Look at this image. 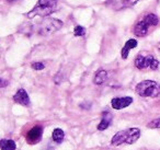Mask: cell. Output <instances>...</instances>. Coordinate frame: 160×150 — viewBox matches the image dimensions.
<instances>
[{
	"label": "cell",
	"instance_id": "1",
	"mask_svg": "<svg viewBox=\"0 0 160 150\" xmlns=\"http://www.w3.org/2000/svg\"><path fill=\"white\" fill-rule=\"evenodd\" d=\"M140 137V129L137 127H132L127 128V129L121 130V132H116L113 136L111 140L112 146H120L123 143H132L136 142Z\"/></svg>",
	"mask_w": 160,
	"mask_h": 150
},
{
	"label": "cell",
	"instance_id": "2",
	"mask_svg": "<svg viewBox=\"0 0 160 150\" xmlns=\"http://www.w3.org/2000/svg\"><path fill=\"white\" fill-rule=\"evenodd\" d=\"M57 9V0H38L34 8L27 13L29 19H33L34 17H47L52 14Z\"/></svg>",
	"mask_w": 160,
	"mask_h": 150
},
{
	"label": "cell",
	"instance_id": "3",
	"mask_svg": "<svg viewBox=\"0 0 160 150\" xmlns=\"http://www.w3.org/2000/svg\"><path fill=\"white\" fill-rule=\"evenodd\" d=\"M136 93L142 98H157L160 95V86L152 80H144L136 86Z\"/></svg>",
	"mask_w": 160,
	"mask_h": 150
},
{
	"label": "cell",
	"instance_id": "4",
	"mask_svg": "<svg viewBox=\"0 0 160 150\" xmlns=\"http://www.w3.org/2000/svg\"><path fill=\"white\" fill-rule=\"evenodd\" d=\"M158 23H159L158 17L153 13H148L142 20L137 22V24L135 25V28H134V34L136 36L142 38V36L147 35V33L149 31V28L156 27Z\"/></svg>",
	"mask_w": 160,
	"mask_h": 150
},
{
	"label": "cell",
	"instance_id": "5",
	"mask_svg": "<svg viewBox=\"0 0 160 150\" xmlns=\"http://www.w3.org/2000/svg\"><path fill=\"white\" fill-rule=\"evenodd\" d=\"M62 27V22L58 19H45L44 21L40 22V24L38 25V33L40 35H49V34L54 33V32L58 31L60 28Z\"/></svg>",
	"mask_w": 160,
	"mask_h": 150
},
{
	"label": "cell",
	"instance_id": "6",
	"mask_svg": "<svg viewBox=\"0 0 160 150\" xmlns=\"http://www.w3.org/2000/svg\"><path fill=\"white\" fill-rule=\"evenodd\" d=\"M135 66L138 69L149 68L151 70H156L159 67V62L152 55H142V54H139L135 59Z\"/></svg>",
	"mask_w": 160,
	"mask_h": 150
},
{
	"label": "cell",
	"instance_id": "7",
	"mask_svg": "<svg viewBox=\"0 0 160 150\" xmlns=\"http://www.w3.org/2000/svg\"><path fill=\"white\" fill-rule=\"evenodd\" d=\"M138 2V0H107L105 5L109 6L113 10L120 11L122 9H126V8L133 7L134 5Z\"/></svg>",
	"mask_w": 160,
	"mask_h": 150
},
{
	"label": "cell",
	"instance_id": "8",
	"mask_svg": "<svg viewBox=\"0 0 160 150\" xmlns=\"http://www.w3.org/2000/svg\"><path fill=\"white\" fill-rule=\"evenodd\" d=\"M43 128L41 126H35L31 130L28 132V134L25 135V138H27L28 142L33 145V143H38L40 141L41 137H42Z\"/></svg>",
	"mask_w": 160,
	"mask_h": 150
},
{
	"label": "cell",
	"instance_id": "9",
	"mask_svg": "<svg viewBox=\"0 0 160 150\" xmlns=\"http://www.w3.org/2000/svg\"><path fill=\"white\" fill-rule=\"evenodd\" d=\"M133 103V98L123 97V98H114L111 101V105L114 110H122Z\"/></svg>",
	"mask_w": 160,
	"mask_h": 150
},
{
	"label": "cell",
	"instance_id": "10",
	"mask_svg": "<svg viewBox=\"0 0 160 150\" xmlns=\"http://www.w3.org/2000/svg\"><path fill=\"white\" fill-rule=\"evenodd\" d=\"M13 100H14V102L21 104V105H23V106H28L30 104L29 94H28V92L24 89H19L16 94L13 95Z\"/></svg>",
	"mask_w": 160,
	"mask_h": 150
},
{
	"label": "cell",
	"instance_id": "11",
	"mask_svg": "<svg viewBox=\"0 0 160 150\" xmlns=\"http://www.w3.org/2000/svg\"><path fill=\"white\" fill-rule=\"evenodd\" d=\"M136 46H137V41H136V40L131 38V40L127 41V42L125 43L124 46H123L122 52H121V55H122L123 59H126V58L128 57L129 51H131V49H133V48H135Z\"/></svg>",
	"mask_w": 160,
	"mask_h": 150
},
{
	"label": "cell",
	"instance_id": "12",
	"mask_svg": "<svg viewBox=\"0 0 160 150\" xmlns=\"http://www.w3.org/2000/svg\"><path fill=\"white\" fill-rule=\"evenodd\" d=\"M112 119H113V116L110 112H104L102 115V119H101L100 124L98 125V129L99 130H104L107 128H109V126L111 125Z\"/></svg>",
	"mask_w": 160,
	"mask_h": 150
},
{
	"label": "cell",
	"instance_id": "13",
	"mask_svg": "<svg viewBox=\"0 0 160 150\" xmlns=\"http://www.w3.org/2000/svg\"><path fill=\"white\" fill-rule=\"evenodd\" d=\"M108 80V71L105 70H99L98 72L96 73L94 76V79H93V82L98 86L100 84H103L105 81Z\"/></svg>",
	"mask_w": 160,
	"mask_h": 150
},
{
	"label": "cell",
	"instance_id": "14",
	"mask_svg": "<svg viewBox=\"0 0 160 150\" xmlns=\"http://www.w3.org/2000/svg\"><path fill=\"white\" fill-rule=\"evenodd\" d=\"M0 148H1V150H16L17 145L12 139H1Z\"/></svg>",
	"mask_w": 160,
	"mask_h": 150
},
{
	"label": "cell",
	"instance_id": "15",
	"mask_svg": "<svg viewBox=\"0 0 160 150\" xmlns=\"http://www.w3.org/2000/svg\"><path fill=\"white\" fill-rule=\"evenodd\" d=\"M53 140L55 141V142L59 143L62 142V140H64V137H65V134L64 132H62L60 128H56V129H54L53 132Z\"/></svg>",
	"mask_w": 160,
	"mask_h": 150
},
{
	"label": "cell",
	"instance_id": "16",
	"mask_svg": "<svg viewBox=\"0 0 160 150\" xmlns=\"http://www.w3.org/2000/svg\"><path fill=\"white\" fill-rule=\"evenodd\" d=\"M73 34H75V36H83L86 34V29L83 27L77 25L73 30Z\"/></svg>",
	"mask_w": 160,
	"mask_h": 150
},
{
	"label": "cell",
	"instance_id": "17",
	"mask_svg": "<svg viewBox=\"0 0 160 150\" xmlns=\"http://www.w3.org/2000/svg\"><path fill=\"white\" fill-rule=\"evenodd\" d=\"M148 128H160V118H156L148 124Z\"/></svg>",
	"mask_w": 160,
	"mask_h": 150
},
{
	"label": "cell",
	"instance_id": "18",
	"mask_svg": "<svg viewBox=\"0 0 160 150\" xmlns=\"http://www.w3.org/2000/svg\"><path fill=\"white\" fill-rule=\"evenodd\" d=\"M32 68L35 69V70H42L45 68V65L43 62H33L32 64Z\"/></svg>",
	"mask_w": 160,
	"mask_h": 150
},
{
	"label": "cell",
	"instance_id": "19",
	"mask_svg": "<svg viewBox=\"0 0 160 150\" xmlns=\"http://www.w3.org/2000/svg\"><path fill=\"white\" fill-rule=\"evenodd\" d=\"M7 83H8V82L6 81V80L1 79V88H3V87H6V86H7Z\"/></svg>",
	"mask_w": 160,
	"mask_h": 150
},
{
	"label": "cell",
	"instance_id": "20",
	"mask_svg": "<svg viewBox=\"0 0 160 150\" xmlns=\"http://www.w3.org/2000/svg\"><path fill=\"white\" fill-rule=\"evenodd\" d=\"M8 2H12V1H16V0H7Z\"/></svg>",
	"mask_w": 160,
	"mask_h": 150
}]
</instances>
